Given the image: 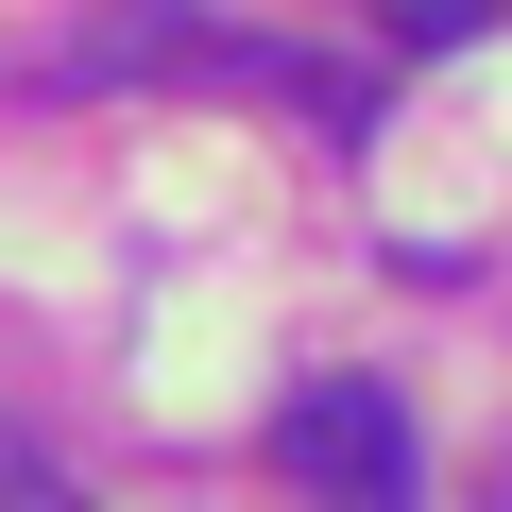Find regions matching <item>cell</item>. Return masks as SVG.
Listing matches in <instances>:
<instances>
[{
	"label": "cell",
	"instance_id": "7a4b0ae2",
	"mask_svg": "<svg viewBox=\"0 0 512 512\" xmlns=\"http://www.w3.org/2000/svg\"><path fill=\"white\" fill-rule=\"evenodd\" d=\"M376 18H393L410 52H478V35H495V0H376Z\"/></svg>",
	"mask_w": 512,
	"mask_h": 512
},
{
	"label": "cell",
	"instance_id": "6da1fadb",
	"mask_svg": "<svg viewBox=\"0 0 512 512\" xmlns=\"http://www.w3.org/2000/svg\"><path fill=\"white\" fill-rule=\"evenodd\" d=\"M274 461H291L308 495H410V478H427V444H410V410H393L376 376L291 393V410H274Z\"/></svg>",
	"mask_w": 512,
	"mask_h": 512
},
{
	"label": "cell",
	"instance_id": "3957f363",
	"mask_svg": "<svg viewBox=\"0 0 512 512\" xmlns=\"http://www.w3.org/2000/svg\"><path fill=\"white\" fill-rule=\"evenodd\" d=\"M52 495H69V461H52V444H18V427H0V512H52Z\"/></svg>",
	"mask_w": 512,
	"mask_h": 512
}]
</instances>
